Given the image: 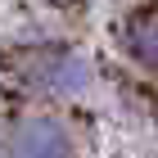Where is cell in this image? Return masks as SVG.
<instances>
[{"mask_svg": "<svg viewBox=\"0 0 158 158\" xmlns=\"http://www.w3.org/2000/svg\"><path fill=\"white\" fill-rule=\"evenodd\" d=\"M14 73L23 77L36 95H77L86 81H90V68H86L81 54L73 50H59V45H41V50H27Z\"/></svg>", "mask_w": 158, "mask_h": 158, "instance_id": "cell-1", "label": "cell"}, {"mask_svg": "<svg viewBox=\"0 0 158 158\" xmlns=\"http://www.w3.org/2000/svg\"><path fill=\"white\" fill-rule=\"evenodd\" d=\"M127 50H131V59L149 73H158V18H145V23H135L127 32Z\"/></svg>", "mask_w": 158, "mask_h": 158, "instance_id": "cell-3", "label": "cell"}, {"mask_svg": "<svg viewBox=\"0 0 158 158\" xmlns=\"http://www.w3.org/2000/svg\"><path fill=\"white\" fill-rule=\"evenodd\" d=\"M9 158H73V135L50 113L23 118L9 131Z\"/></svg>", "mask_w": 158, "mask_h": 158, "instance_id": "cell-2", "label": "cell"}]
</instances>
